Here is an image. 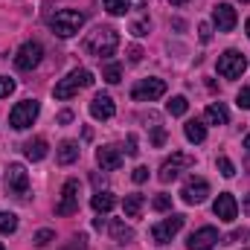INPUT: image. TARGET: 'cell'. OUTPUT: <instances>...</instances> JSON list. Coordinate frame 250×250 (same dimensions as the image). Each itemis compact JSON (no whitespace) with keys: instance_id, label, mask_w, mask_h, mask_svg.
<instances>
[{"instance_id":"cell-5","label":"cell","mask_w":250,"mask_h":250,"mask_svg":"<svg viewBox=\"0 0 250 250\" xmlns=\"http://www.w3.org/2000/svg\"><path fill=\"white\" fill-rule=\"evenodd\" d=\"M44 59V47L38 44V41H26V44H21V50L15 53V67L18 70H23V73H29V70H35L38 64Z\"/></svg>"},{"instance_id":"cell-37","label":"cell","mask_w":250,"mask_h":250,"mask_svg":"<svg viewBox=\"0 0 250 250\" xmlns=\"http://www.w3.org/2000/svg\"><path fill=\"white\" fill-rule=\"evenodd\" d=\"M125 154H128V157H137V154H140V148H137V137H134V134H128V148H125Z\"/></svg>"},{"instance_id":"cell-11","label":"cell","mask_w":250,"mask_h":250,"mask_svg":"<svg viewBox=\"0 0 250 250\" xmlns=\"http://www.w3.org/2000/svg\"><path fill=\"white\" fill-rule=\"evenodd\" d=\"M207 195H209V184L204 178H189L187 184H184V189H181L184 204H204Z\"/></svg>"},{"instance_id":"cell-7","label":"cell","mask_w":250,"mask_h":250,"mask_svg":"<svg viewBox=\"0 0 250 250\" xmlns=\"http://www.w3.org/2000/svg\"><path fill=\"white\" fill-rule=\"evenodd\" d=\"M192 166H195V157H192V154L175 151L169 160H163V166H160V181H163V184H169V181H175L184 169H192Z\"/></svg>"},{"instance_id":"cell-13","label":"cell","mask_w":250,"mask_h":250,"mask_svg":"<svg viewBox=\"0 0 250 250\" xmlns=\"http://www.w3.org/2000/svg\"><path fill=\"white\" fill-rule=\"evenodd\" d=\"M236 21H239V15H236V9H233L230 3H218V6L212 9V26H215L218 32H230V29L236 26Z\"/></svg>"},{"instance_id":"cell-15","label":"cell","mask_w":250,"mask_h":250,"mask_svg":"<svg viewBox=\"0 0 250 250\" xmlns=\"http://www.w3.org/2000/svg\"><path fill=\"white\" fill-rule=\"evenodd\" d=\"M96 163H99L102 172H117V169L123 166V151H120L117 146H102V148L96 151Z\"/></svg>"},{"instance_id":"cell-1","label":"cell","mask_w":250,"mask_h":250,"mask_svg":"<svg viewBox=\"0 0 250 250\" xmlns=\"http://www.w3.org/2000/svg\"><path fill=\"white\" fill-rule=\"evenodd\" d=\"M117 47H120V35H117V29H111V26H96V29L84 38V50H87L90 56H96V59L114 56Z\"/></svg>"},{"instance_id":"cell-42","label":"cell","mask_w":250,"mask_h":250,"mask_svg":"<svg viewBox=\"0 0 250 250\" xmlns=\"http://www.w3.org/2000/svg\"><path fill=\"white\" fill-rule=\"evenodd\" d=\"M245 212H248V215H250V195H248V198H245Z\"/></svg>"},{"instance_id":"cell-25","label":"cell","mask_w":250,"mask_h":250,"mask_svg":"<svg viewBox=\"0 0 250 250\" xmlns=\"http://www.w3.org/2000/svg\"><path fill=\"white\" fill-rule=\"evenodd\" d=\"M166 111L172 114V117H184L189 111V102H187V96H172L169 102H166Z\"/></svg>"},{"instance_id":"cell-44","label":"cell","mask_w":250,"mask_h":250,"mask_svg":"<svg viewBox=\"0 0 250 250\" xmlns=\"http://www.w3.org/2000/svg\"><path fill=\"white\" fill-rule=\"evenodd\" d=\"M245 148H248V151H250V134H248V137H245Z\"/></svg>"},{"instance_id":"cell-14","label":"cell","mask_w":250,"mask_h":250,"mask_svg":"<svg viewBox=\"0 0 250 250\" xmlns=\"http://www.w3.org/2000/svg\"><path fill=\"white\" fill-rule=\"evenodd\" d=\"M215 242H218V230L215 227H201V230H195L187 239V248L189 250H212Z\"/></svg>"},{"instance_id":"cell-8","label":"cell","mask_w":250,"mask_h":250,"mask_svg":"<svg viewBox=\"0 0 250 250\" xmlns=\"http://www.w3.org/2000/svg\"><path fill=\"white\" fill-rule=\"evenodd\" d=\"M163 93H166V82H163V79H143V82L134 84L131 99H134V102H154V99H160Z\"/></svg>"},{"instance_id":"cell-16","label":"cell","mask_w":250,"mask_h":250,"mask_svg":"<svg viewBox=\"0 0 250 250\" xmlns=\"http://www.w3.org/2000/svg\"><path fill=\"white\" fill-rule=\"evenodd\" d=\"M212 212H215L221 221H236V215H239V204H236V198H233L230 192H221V195L215 198V204H212Z\"/></svg>"},{"instance_id":"cell-19","label":"cell","mask_w":250,"mask_h":250,"mask_svg":"<svg viewBox=\"0 0 250 250\" xmlns=\"http://www.w3.org/2000/svg\"><path fill=\"white\" fill-rule=\"evenodd\" d=\"M207 123L209 125H227L230 123V111L224 108V102H212V105H207Z\"/></svg>"},{"instance_id":"cell-17","label":"cell","mask_w":250,"mask_h":250,"mask_svg":"<svg viewBox=\"0 0 250 250\" xmlns=\"http://www.w3.org/2000/svg\"><path fill=\"white\" fill-rule=\"evenodd\" d=\"M114 114H117L114 99H111L108 93H96L93 102H90V117H93V120H111Z\"/></svg>"},{"instance_id":"cell-3","label":"cell","mask_w":250,"mask_h":250,"mask_svg":"<svg viewBox=\"0 0 250 250\" xmlns=\"http://www.w3.org/2000/svg\"><path fill=\"white\" fill-rule=\"evenodd\" d=\"M84 26V15L76 12V9H62L50 18V29L59 35V38H73L79 29Z\"/></svg>"},{"instance_id":"cell-12","label":"cell","mask_w":250,"mask_h":250,"mask_svg":"<svg viewBox=\"0 0 250 250\" xmlns=\"http://www.w3.org/2000/svg\"><path fill=\"white\" fill-rule=\"evenodd\" d=\"M56 212H59V215H73V212H79V181H67V184H64L62 201H59Z\"/></svg>"},{"instance_id":"cell-34","label":"cell","mask_w":250,"mask_h":250,"mask_svg":"<svg viewBox=\"0 0 250 250\" xmlns=\"http://www.w3.org/2000/svg\"><path fill=\"white\" fill-rule=\"evenodd\" d=\"M12 90H15V82H12V79H6V76H0V99H6Z\"/></svg>"},{"instance_id":"cell-21","label":"cell","mask_w":250,"mask_h":250,"mask_svg":"<svg viewBox=\"0 0 250 250\" xmlns=\"http://www.w3.org/2000/svg\"><path fill=\"white\" fill-rule=\"evenodd\" d=\"M76 160H79V143L76 140H64L62 146H59V163L62 166H70Z\"/></svg>"},{"instance_id":"cell-20","label":"cell","mask_w":250,"mask_h":250,"mask_svg":"<svg viewBox=\"0 0 250 250\" xmlns=\"http://www.w3.org/2000/svg\"><path fill=\"white\" fill-rule=\"evenodd\" d=\"M90 207H93L96 212H111V209L117 207V195L108 192V189H105V192H96V195L90 198Z\"/></svg>"},{"instance_id":"cell-32","label":"cell","mask_w":250,"mask_h":250,"mask_svg":"<svg viewBox=\"0 0 250 250\" xmlns=\"http://www.w3.org/2000/svg\"><path fill=\"white\" fill-rule=\"evenodd\" d=\"M218 169H221L224 178H233V175H236V166H233L230 157H218Z\"/></svg>"},{"instance_id":"cell-43","label":"cell","mask_w":250,"mask_h":250,"mask_svg":"<svg viewBox=\"0 0 250 250\" xmlns=\"http://www.w3.org/2000/svg\"><path fill=\"white\" fill-rule=\"evenodd\" d=\"M169 3H175V6H184V3H189V0H169Z\"/></svg>"},{"instance_id":"cell-35","label":"cell","mask_w":250,"mask_h":250,"mask_svg":"<svg viewBox=\"0 0 250 250\" xmlns=\"http://www.w3.org/2000/svg\"><path fill=\"white\" fill-rule=\"evenodd\" d=\"M131 178H134V184H146V181H148V169H146V166H137Z\"/></svg>"},{"instance_id":"cell-45","label":"cell","mask_w":250,"mask_h":250,"mask_svg":"<svg viewBox=\"0 0 250 250\" xmlns=\"http://www.w3.org/2000/svg\"><path fill=\"white\" fill-rule=\"evenodd\" d=\"M245 29H248V38H250V21H248V23H245Z\"/></svg>"},{"instance_id":"cell-10","label":"cell","mask_w":250,"mask_h":250,"mask_svg":"<svg viewBox=\"0 0 250 250\" xmlns=\"http://www.w3.org/2000/svg\"><path fill=\"white\" fill-rule=\"evenodd\" d=\"M6 187H9V192H12V195L26 198V192H29V175H26V169H23L21 163H12V166H9Z\"/></svg>"},{"instance_id":"cell-29","label":"cell","mask_w":250,"mask_h":250,"mask_svg":"<svg viewBox=\"0 0 250 250\" xmlns=\"http://www.w3.org/2000/svg\"><path fill=\"white\" fill-rule=\"evenodd\" d=\"M151 207H154L157 212H169V209H172V198H169V195H157V198L151 201Z\"/></svg>"},{"instance_id":"cell-30","label":"cell","mask_w":250,"mask_h":250,"mask_svg":"<svg viewBox=\"0 0 250 250\" xmlns=\"http://www.w3.org/2000/svg\"><path fill=\"white\" fill-rule=\"evenodd\" d=\"M50 242H56V233H53V230H38V233H35V245H38V248H47Z\"/></svg>"},{"instance_id":"cell-26","label":"cell","mask_w":250,"mask_h":250,"mask_svg":"<svg viewBox=\"0 0 250 250\" xmlns=\"http://www.w3.org/2000/svg\"><path fill=\"white\" fill-rule=\"evenodd\" d=\"M131 9V0H105V12L108 15H125Z\"/></svg>"},{"instance_id":"cell-40","label":"cell","mask_w":250,"mask_h":250,"mask_svg":"<svg viewBox=\"0 0 250 250\" xmlns=\"http://www.w3.org/2000/svg\"><path fill=\"white\" fill-rule=\"evenodd\" d=\"M70 120H73V114H70V111H62V114H59V123H70Z\"/></svg>"},{"instance_id":"cell-6","label":"cell","mask_w":250,"mask_h":250,"mask_svg":"<svg viewBox=\"0 0 250 250\" xmlns=\"http://www.w3.org/2000/svg\"><path fill=\"white\" fill-rule=\"evenodd\" d=\"M245 67H248V59H245V53H239V50H227V53L218 56V73H221L224 79H239V76L245 73Z\"/></svg>"},{"instance_id":"cell-9","label":"cell","mask_w":250,"mask_h":250,"mask_svg":"<svg viewBox=\"0 0 250 250\" xmlns=\"http://www.w3.org/2000/svg\"><path fill=\"white\" fill-rule=\"evenodd\" d=\"M184 215H178V212H172L169 218H163L160 224H154L151 227V239L157 242V245H166V242H172L178 233H181V227H184Z\"/></svg>"},{"instance_id":"cell-46","label":"cell","mask_w":250,"mask_h":250,"mask_svg":"<svg viewBox=\"0 0 250 250\" xmlns=\"http://www.w3.org/2000/svg\"><path fill=\"white\" fill-rule=\"evenodd\" d=\"M242 3H250V0H242Z\"/></svg>"},{"instance_id":"cell-4","label":"cell","mask_w":250,"mask_h":250,"mask_svg":"<svg viewBox=\"0 0 250 250\" xmlns=\"http://www.w3.org/2000/svg\"><path fill=\"white\" fill-rule=\"evenodd\" d=\"M38 114H41V105H38L35 99H23V102H18V105L12 108L9 125H12L15 131H23V128H29V125L38 120Z\"/></svg>"},{"instance_id":"cell-22","label":"cell","mask_w":250,"mask_h":250,"mask_svg":"<svg viewBox=\"0 0 250 250\" xmlns=\"http://www.w3.org/2000/svg\"><path fill=\"white\" fill-rule=\"evenodd\" d=\"M184 134H187L189 143H204L207 140V125L201 123V120H189L184 125Z\"/></svg>"},{"instance_id":"cell-23","label":"cell","mask_w":250,"mask_h":250,"mask_svg":"<svg viewBox=\"0 0 250 250\" xmlns=\"http://www.w3.org/2000/svg\"><path fill=\"white\" fill-rule=\"evenodd\" d=\"M143 207H146V198H143V195H128V198H125V204H123L125 218H140Z\"/></svg>"},{"instance_id":"cell-33","label":"cell","mask_w":250,"mask_h":250,"mask_svg":"<svg viewBox=\"0 0 250 250\" xmlns=\"http://www.w3.org/2000/svg\"><path fill=\"white\" fill-rule=\"evenodd\" d=\"M236 105H239L242 111H250V87H242V90H239V96H236Z\"/></svg>"},{"instance_id":"cell-41","label":"cell","mask_w":250,"mask_h":250,"mask_svg":"<svg viewBox=\"0 0 250 250\" xmlns=\"http://www.w3.org/2000/svg\"><path fill=\"white\" fill-rule=\"evenodd\" d=\"M239 239H245V230H233L230 233V242H239Z\"/></svg>"},{"instance_id":"cell-28","label":"cell","mask_w":250,"mask_h":250,"mask_svg":"<svg viewBox=\"0 0 250 250\" xmlns=\"http://www.w3.org/2000/svg\"><path fill=\"white\" fill-rule=\"evenodd\" d=\"M102 79H105L108 84H117V82L123 79V67H120V64H108L105 73H102Z\"/></svg>"},{"instance_id":"cell-27","label":"cell","mask_w":250,"mask_h":250,"mask_svg":"<svg viewBox=\"0 0 250 250\" xmlns=\"http://www.w3.org/2000/svg\"><path fill=\"white\" fill-rule=\"evenodd\" d=\"M18 230V215L15 212H0V233H15Z\"/></svg>"},{"instance_id":"cell-36","label":"cell","mask_w":250,"mask_h":250,"mask_svg":"<svg viewBox=\"0 0 250 250\" xmlns=\"http://www.w3.org/2000/svg\"><path fill=\"white\" fill-rule=\"evenodd\" d=\"M198 38L207 44V41L212 38V26H209V23H201V26H198Z\"/></svg>"},{"instance_id":"cell-47","label":"cell","mask_w":250,"mask_h":250,"mask_svg":"<svg viewBox=\"0 0 250 250\" xmlns=\"http://www.w3.org/2000/svg\"><path fill=\"white\" fill-rule=\"evenodd\" d=\"M0 250H6V248H3V245H0Z\"/></svg>"},{"instance_id":"cell-31","label":"cell","mask_w":250,"mask_h":250,"mask_svg":"<svg viewBox=\"0 0 250 250\" xmlns=\"http://www.w3.org/2000/svg\"><path fill=\"white\" fill-rule=\"evenodd\" d=\"M148 29H151V23H148V18H143V21H137V23L131 26V35L143 38V35H148Z\"/></svg>"},{"instance_id":"cell-24","label":"cell","mask_w":250,"mask_h":250,"mask_svg":"<svg viewBox=\"0 0 250 250\" xmlns=\"http://www.w3.org/2000/svg\"><path fill=\"white\" fill-rule=\"evenodd\" d=\"M111 239H114V242H120V245H125V242H131V239H134V230H131L125 221H111Z\"/></svg>"},{"instance_id":"cell-38","label":"cell","mask_w":250,"mask_h":250,"mask_svg":"<svg viewBox=\"0 0 250 250\" xmlns=\"http://www.w3.org/2000/svg\"><path fill=\"white\" fill-rule=\"evenodd\" d=\"M151 143H154V146H163V143H166V131H163L160 125L154 128V134H151Z\"/></svg>"},{"instance_id":"cell-39","label":"cell","mask_w":250,"mask_h":250,"mask_svg":"<svg viewBox=\"0 0 250 250\" xmlns=\"http://www.w3.org/2000/svg\"><path fill=\"white\" fill-rule=\"evenodd\" d=\"M140 59H143V50H140V47H128V62L137 64Z\"/></svg>"},{"instance_id":"cell-18","label":"cell","mask_w":250,"mask_h":250,"mask_svg":"<svg viewBox=\"0 0 250 250\" xmlns=\"http://www.w3.org/2000/svg\"><path fill=\"white\" fill-rule=\"evenodd\" d=\"M23 154L32 160V163H38V160H44L47 157V140L44 137H35V140H26L23 143Z\"/></svg>"},{"instance_id":"cell-2","label":"cell","mask_w":250,"mask_h":250,"mask_svg":"<svg viewBox=\"0 0 250 250\" xmlns=\"http://www.w3.org/2000/svg\"><path fill=\"white\" fill-rule=\"evenodd\" d=\"M90 84H93V73L84 70V67H76L53 87V93H56V99H73L82 87H90Z\"/></svg>"}]
</instances>
